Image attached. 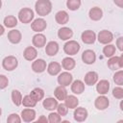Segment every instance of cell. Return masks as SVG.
I'll return each instance as SVG.
<instances>
[{"mask_svg": "<svg viewBox=\"0 0 123 123\" xmlns=\"http://www.w3.org/2000/svg\"><path fill=\"white\" fill-rule=\"evenodd\" d=\"M35 10L38 15L46 16L52 11V3L50 0H37L35 4Z\"/></svg>", "mask_w": 123, "mask_h": 123, "instance_id": "6da1fadb", "label": "cell"}, {"mask_svg": "<svg viewBox=\"0 0 123 123\" xmlns=\"http://www.w3.org/2000/svg\"><path fill=\"white\" fill-rule=\"evenodd\" d=\"M34 16H35L34 11L30 8H23L18 12V19L20 20V22L24 24L30 23L34 19Z\"/></svg>", "mask_w": 123, "mask_h": 123, "instance_id": "7a4b0ae2", "label": "cell"}, {"mask_svg": "<svg viewBox=\"0 0 123 123\" xmlns=\"http://www.w3.org/2000/svg\"><path fill=\"white\" fill-rule=\"evenodd\" d=\"M80 47H81L80 44L76 40H69L64 44L63 51H64L65 54H67L69 56H73V55H76L79 52Z\"/></svg>", "mask_w": 123, "mask_h": 123, "instance_id": "3957f363", "label": "cell"}, {"mask_svg": "<svg viewBox=\"0 0 123 123\" xmlns=\"http://www.w3.org/2000/svg\"><path fill=\"white\" fill-rule=\"evenodd\" d=\"M18 65V62L17 59L13 56H8L6 58H4L3 62H2V66L5 70L7 71H12L14 70Z\"/></svg>", "mask_w": 123, "mask_h": 123, "instance_id": "277c9868", "label": "cell"}, {"mask_svg": "<svg viewBox=\"0 0 123 123\" xmlns=\"http://www.w3.org/2000/svg\"><path fill=\"white\" fill-rule=\"evenodd\" d=\"M96 38L102 44H109L113 40V35L111 32L108 31V30H102L98 33Z\"/></svg>", "mask_w": 123, "mask_h": 123, "instance_id": "5b68a950", "label": "cell"}, {"mask_svg": "<svg viewBox=\"0 0 123 123\" xmlns=\"http://www.w3.org/2000/svg\"><path fill=\"white\" fill-rule=\"evenodd\" d=\"M108 66L111 70H117L121 69L123 67V58L122 56H112L108 61Z\"/></svg>", "mask_w": 123, "mask_h": 123, "instance_id": "8992f818", "label": "cell"}, {"mask_svg": "<svg viewBox=\"0 0 123 123\" xmlns=\"http://www.w3.org/2000/svg\"><path fill=\"white\" fill-rule=\"evenodd\" d=\"M72 81H73V76L67 71L62 72L58 76V83H59L60 86H68L69 85H71Z\"/></svg>", "mask_w": 123, "mask_h": 123, "instance_id": "52a82bcc", "label": "cell"}, {"mask_svg": "<svg viewBox=\"0 0 123 123\" xmlns=\"http://www.w3.org/2000/svg\"><path fill=\"white\" fill-rule=\"evenodd\" d=\"M82 41L86 44H92L96 40V34L91 30H86L82 33L81 36Z\"/></svg>", "mask_w": 123, "mask_h": 123, "instance_id": "ba28073f", "label": "cell"}, {"mask_svg": "<svg viewBox=\"0 0 123 123\" xmlns=\"http://www.w3.org/2000/svg\"><path fill=\"white\" fill-rule=\"evenodd\" d=\"M94 105H95V108L99 111H104L106 110L109 105H110V101L108 99V97H106L105 95H100L98 96L96 99H95V102H94Z\"/></svg>", "mask_w": 123, "mask_h": 123, "instance_id": "9c48e42d", "label": "cell"}, {"mask_svg": "<svg viewBox=\"0 0 123 123\" xmlns=\"http://www.w3.org/2000/svg\"><path fill=\"white\" fill-rule=\"evenodd\" d=\"M46 26H47V23L43 18H37L31 24L32 30L37 33H40V32L44 31L46 29Z\"/></svg>", "mask_w": 123, "mask_h": 123, "instance_id": "30bf717a", "label": "cell"}, {"mask_svg": "<svg viewBox=\"0 0 123 123\" xmlns=\"http://www.w3.org/2000/svg\"><path fill=\"white\" fill-rule=\"evenodd\" d=\"M82 60L86 64H92L96 61V54L94 53V51L90 49L85 50L82 54Z\"/></svg>", "mask_w": 123, "mask_h": 123, "instance_id": "8fae6325", "label": "cell"}, {"mask_svg": "<svg viewBox=\"0 0 123 123\" xmlns=\"http://www.w3.org/2000/svg\"><path fill=\"white\" fill-rule=\"evenodd\" d=\"M75 109L76 110L74 111V115H73L75 121H77V122L85 121L87 118V115H88L87 111L83 107H79V108H75Z\"/></svg>", "mask_w": 123, "mask_h": 123, "instance_id": "7c38bea8", "label": "cell"}, {"mask_svg": "<svg viewBox=\"0 0 123 123\" xmlns=\"http://www.w3.org/2000/svg\"><path fill=\"white\" fill-rule=\"evenodd\" d=\"M32 42H33V45L37 48H41L43 46H45L46 44V37L43 35V34H39L37 33V35H35L33 37V39H32Z\"/></svg>", "mask_w": 123, "mask_h": 123, "instance_id": "4fadbf2b", "label": "cell"}, {"mask_svg": "<svg viewBox=\"0 0 123 123\" xmlns=\"http://www.w3.org/2000/svg\"><path fill=\"white\" fill-rule=\"evenodd\" d=\"M32 69L36 73H42L46 69V62L42 59H37L32 63Z\"/></svg>", "mask_w": 123, "mask_h": 123, "instance_id": "5bb4252c", "label": "cell"}, {"mask_svg": "<svg viewBox=\"0 0 123 123\" xmlns=\"http://www.w3.org/2000/svg\"><path fill=\"white\" fill-rule=\"evenodd\" d=\"M36 118V111L33 109H24L21 111V119L24 122H32Z\"/></svg>", "mask_w": 123, "mask_h": 123, "instance_id": "9a60e30c", "label": "cell"}, {"mask_svg": "<svg viewBox=\"0 0 123 123\" xmlns=\"http://www.w3.org/2000/svg\"><path fill=\"white\" fill-rule=\"evenodd\" d=\"M21 38H22V35L18 30H11L8 33V39L12 44L19 43L21 41Z\"/></svg>", "mask_w": 123, "mask_h": 123, "instance_id": "2e32d148", "label": "cell"}, {"mask_svg": "<svg viewBox=\"0 0 123 123\" xmlns=\"http://www.w3.org/2000/svg\"><path fill=\"white\" fill-rule=\"evenodd\" d=\"M58 52H59V44H58L57 41L52 40V41H49L46 44V46H45V53L48 56H50V57L55 56V55H57Z\"/></svg>", "mask_w": 123, "mask_h": 123, "instance_id": "e0dca14e", "label": "cell"}, {"mask_svg": "<svg viewBox=\"0 0 123 123\" xmlns=\"http://www.w3.org/2000/svg\"><path fill=\"white\" fill-rule=\"evenodd\" d=\"M110 89V83L107 80H101L96 85V90L100 95H105L109 92Z\"/></svg>", "mask_w": 123, "mask_h": 123, "instance_id": "ac0fdd59", "label": "cell"}, {"mask_svg": "<svg viewBox=\"0 0 123 123\" xmlns=\"http://www.w3.org/2000/svg\"><path fill=\"white\" fill-rule=\"evenodd\" d=\"M23 57L25 60L27 61H34L37 57V51L35 47L33 46H28L25 48L24 52H23Z\"/></svg>", "mask_w": 123, "mask_h": 123, "instance_id": "d6986e66", "label": "cell"}, {"mask_svg": "<svg viewBox=\"0 0 123 123\" xmlns=\"http://www.w3.org/2000/svg\"><path fill=\"white\" fill-rule=\"evenodd\" d=\"M73 36V31L68 27H62L58 31V37L62 40H67Z\"/></svg>", "mask_w": 123, "mask_h": 123, "instance_id": "ffe728a7", "label": "cell"}, {"mask_svg": "<svg viewBox=\"0 0 123 123\" xmlns=\"http://www.w3.org/2000/svg\"><path fill=\"white\" fill-rule=\"evenodd\" d=\"M85 84L87 86H93L98 82V74L95 71H89L85 75Z\"/></svg>", "mask_w": 123, "mask_h": 123, "instance_id": "44dd1931", "label": "cell"}, {"mask_svg": "<svg viewBox=\"0 0 123 123\" xmlns=\"http://www.w3.org/2000/svg\"><path fill=\"white\" fill-rule=\"evenodd\" d=\"M58 100L53 98V97H48L46 99L43 100L42 102V105H43V108L47 111H54L57 109V106H58Z\"/></svg>", "mask_w": 123, "mask_h": 123, "instance_id": "7402d4cb", "label": "cell"}, {"mask_svg": "<svg viewBox=\"0 0 123 123\" xmlns=\"http://www.w3.org/2000/svg\"><path fill=\"white\" fill-rule=\"evenodd\" d=\"M88 15H89V18L93 21H98L102 18L103 16V11L98 8V7H93L89 10V12H88Z\"/></svg>", "mask_w": 123, "mask_h": 123, "instance_id": "603a6c76", "label": "cell"}, {"mask_svg": "<svg viewBox=\"0 0 123 123\" xmlns=\"http://www.w3.org/2000/svg\"><path fill=\"white\" fill-rule=\"evenodd\" d=\"M71 90L75 94H81L85 90V83L81 80H76L71 83Z\"/></svg>", "mask_w": 123, "mask_h": 123, "instance_id": "cb8c5ba5", "label": "cell"}, {"mask_svg": "<svg viewBox=\"0 0 123 123\" xmlns=\"http://www.w3.org/2000/svg\"><path fill=\"white\" fill-rule=\"evenodd\" d=\"M55 19H56V22L58 24H61V25H63V24H66L69 20V16H68V13L65 12V11H60L56 13L55 15Z\"/></svg>", "mask_w": 123, "mask_h": 123, "instance_id": "d4e9b609", "label": "cell"}, {"mask_svg": "<svg viewBox=\"0 0 123 123\" xmlns=\"http://www.w3.org/2000/svg\"><path fill=\"white\" fill-rule=\"evenodd\" d=\"M61 70H62V65L57 62H52L47 66V72L52 76L58 75L61 72Z\"/></svg>", "mask_w": 123, "mask_h": 123, "instance_id": "484cf974", "label": "cell"}, {"mask_svg": "<svg viewBox=\"0 0 123 123\" xmlns=\"http://www.w3.org/2000/svg\"><path fill=\"white\" fill-rule=\"evenodd\" d=\"M54 95H55L57 100H60V101L64 100L65 97L67 96V90H66L65 86H57L54 90Z\"/></svg>", "mask_w": 123, "mask_h": 123, "instance_id": "4316f807", "label": "cell"}, {"mask_svg": "<svg viewBox=\"0 0 123 123\" xmlns=\"http://www.w3.org/2000/svg\"><path fill=\"white\" fill-rule=\"evenodd\" d=\"M64 104L68 109H75L79 105V100L74 95H67L64 99Z\"/></svg>", "mask_w": 123, "mask_h": 123, "instance_id": "83f0119b", "label": "cell"}, {"mask_svg": "<svg viewBox=\"0 0 123 123\" xmlns=\"http://www.w3.org/2000/svg\"><path fill=\"white\" fill-rule=\"evenodd\" d=\"M76 65V62H75V60L70 58V57H66L64 58L62 61V66L63 69L67 70V71H70L72 69H74Z\"/></svg>", "mask_w": 123, "mask_h": 123, "instance_id": "f1b7e54d", "label": "cell"}, {"mask_svg": "<svg viewBox=\"0 0 123 123\" xmlns=\"http://www.w3.org/2000/svg\"><path fill=\"white\" fill-rule=\"evenodd\" d=\"M12 103L16 107H19L22 104V95H21V92L19 90H17V89H13L12 91Z\"/></svg>", "mask_w": 123, "mask_h": 123, "instance_id": "f546056e", "label": "cell"}, {"mask_svg": "<svg viewBox=\"0 0 123 123\" xmlns=\"http://www.w3.org/2000/svg\"><path fill=\"white\" fill-rule=\"evenodd\" d=\"M30 95H31L37 102H38V101H40V100L43 99V97H44V91H43V89L40 88V87H36V88H34V89L31 91Z\"/></svg>", "mask_w": 123, "mask_h": 123, "instance_id": "4dcf8cb0", "label": "cell"}, {"mask_svg": "<svg viewBox=\"0 0 123 123\" xmlns=\"http://www.w3.org/2000/svg\"><path fill=\"white\" fill-rule=\"evenodd\" d=\"M37 101L29 94V95H25L23 98H22V104H23V106L24 107H26V108H34V107H36V105H37Z\"/></svg>", "mask_w": 123, "mask_h": 123, "instance_id": "1f68e13d", "label": "cell"}, {"mask_svg": "<svg viewBox=\"0 0 123 123\" xmlns=\"http://www.w3.org/2000/svg\"><path fill=\"white\" fill-rule=\"evenodd\" d=\"M4 25L7 28H13L17 25V19L13 15H8L4 18Z\"/></svg>", "mask_w": 123, "mask_h": 123, "instance_id": "d6a6232c", "label": "cell"}, {"mask_svg": "<svg viewBox=\"0 0 123 123\" xmlns=\"http://www.w3.org/2000/svg\"><path fill=\"white\" fill-rule=\"evenodd\" d=\"M103 54L107 58H111L115 54V46L113 44H107L103 48Z\"/></svg>", "mask_w": 123, "mask_h": 123, "instance_id": "836d02e7", "label": "cell"}, {"mask_svg": "<svg viewBox=\"0 0 123 123\" xmlns=\"http://www.w3.org/2000/svg\"><path fill=\"white\" fill-rule=\"evenodd\" d=\"M66 7L70 11H76L81 7V0H67Z\"/></svg>", "mask_w": 123, "mask_h": 123, "instance_id": "e575fe53", "label": "cell"}, {"mask_svg": "<svg viewBox=\"0 0 123 123\" xmlns=\"http://www.w3.org/2000/svg\"><path fill=\"white\" fill-rule=\"evenodd\" d=\"M113 82L118 86L123 85V71L122 70H118L117 72H115V74L113 75Z\"/></svg>", "mask_w": 123, "mask_h": 123, "instance_id": "d590c367", "label": "cell"}, {"mask_svg": "<svg viewBox=\"0 0 123 123\" xmlns=\"http://www.w3.org/2000/svg\"><path fill=\"white\" fill-rule=\"evenodd\" d=\"M48 121L50 123H59L62 121V116L58 112H51L48 116Z\"/></svg>", "mask_w": 123, "mask_h": 123, "instance_id": "8d00e7d4", "label": "cell"}, {"mask_svg": "<svg viewBox=\"0 0 123 123\" xmlns=\"http://www.w3.org/2000/svg\"><path fill=\"white\" fill-rule=\"evenodd\" d=\"M57 111H58V113H59L61 116H64V115L67 114L68 108L65 106V104L61 103V104H58V106H57Z\"/></svg>", "mask_w": 123, "mask_h": 123, "instance_id": "74e56055", "label": "cell"}, {"mask_svg": "<svg viewBox=\"0 0 123 123\" xmlns=\"http://www.w3.org/2000/svg\"><path fill=\"white\" fill-rule=\"evenodd\" d=\"M112 96L116 99H122L123 98V88L119 86L112 89Z\"/></svg>", "mask_w": 123, "mask_h": 123, "instance_id": "f35d334b", "label": "cell"}, {"mask_svg": "<svg viewBox=\"0 0 123 123\" xmlns=\"http://www.w3.org/2000/svg\"><path fill=\"white\" fill-rule=\"evenodd\" d=\"M7 122L8 123H20L21 118L19 117L17 113H11L7 118Z\"/></svg>", "mask_w": 123, "mask_h": 123, "instance_id": "ab89813d", "label": "cell"}, {"mask_svg": "<svg viewBox=\"0 0 123 123\" xmlns=\"http://www.w3.org/2000/svg\"><path fill=\"white\" fill-rule=\"evenodd\" d=\"M9 85V80L5 75L0 74V89H4L8 86Z\"/></svg>", "mask_w": 123, "mask_h": 123, "instance_id": "60d3db41", "label": "cell"}, {"mask_svg": "<svg viewBox=\"0 0 123 123\" xmlns=\"http://www.w3.org/2000/svg\"><path fill=\"white\" fill-rule=\"evenodd\" d=\"M116 46L118 47V49L120 51L123 50V37H120L117 38V40H116Z\"/></svg>", "mask_w": 123, "mask_h": 123, "instance_id": "b9f144b4", "label": "cell"}, {"mask_svg": "<svg viewBox=\"0 0 123 123\" xmlns=\"http://www.w3.org/2000/svg\"><path fill=\"white\" fill-rule=\"evenodd\" d=\"M114 4L117 5L119 8H123V0H113Z\"/></svg>", "mask_w": 123, "mask_h": 123, "instance_id": "7bdbcfd3", "label": "cell"}, {"mask_svg": "<svg viewBox=\"0 0 123 123\" xmlns=\"http://www.w3.org/2000/svg\"><path fill=\"white\" fill-rule=\"evenodd\" d=\"M47 121H48V119H47L45 116H43V115H41V116L37 119V122H45V123H46Z\"/></svg>", "mask_w": 123, "mask_h": 123, "instance_id": "ee69618b", "label": "cell"}, {"mask_svg": "<svg viewBox=\"0 0 123 123\" xmlns=\"http://www.w3.org/2000/svg\"><path fill=\"white\" fill-rule=\"evenodd\" d=\"M4 33H5V28H4V26H3V25H1V24H0V36L4 35Z\"/></svg>", "mask_w": 123, "mask_h": 123, "instance_id": "f6af8a7d", "label": "cell"}, {"mask_svg": "<svg viewBox=\"0 0 123 123\" xmlns=\"http://www.w3.org/2000/svg\"><path fill=\"white\" fill-rule=\"evenodd\" d=\"M1 7H2V1L0 0V9H1Z\"/></svg>", "mask_w": 123, "mask_h": 123, "instance_id": "bcb514c9", "label": "cell"}, {"mask_svg": "<svg viewBox=\"0 0 123 123\" xmlns=\"http://www.w3.org/2000/svg\"><path fill=\"white\" fill-rule=\"evenodd\" d=\"M1 113H2V110H1V108H0V115H1Z\"/></svg>", "mask_w": 123, "mask_h": 123, "instance_id": "7dc6e473", "label": "cell"}]
</instances>
